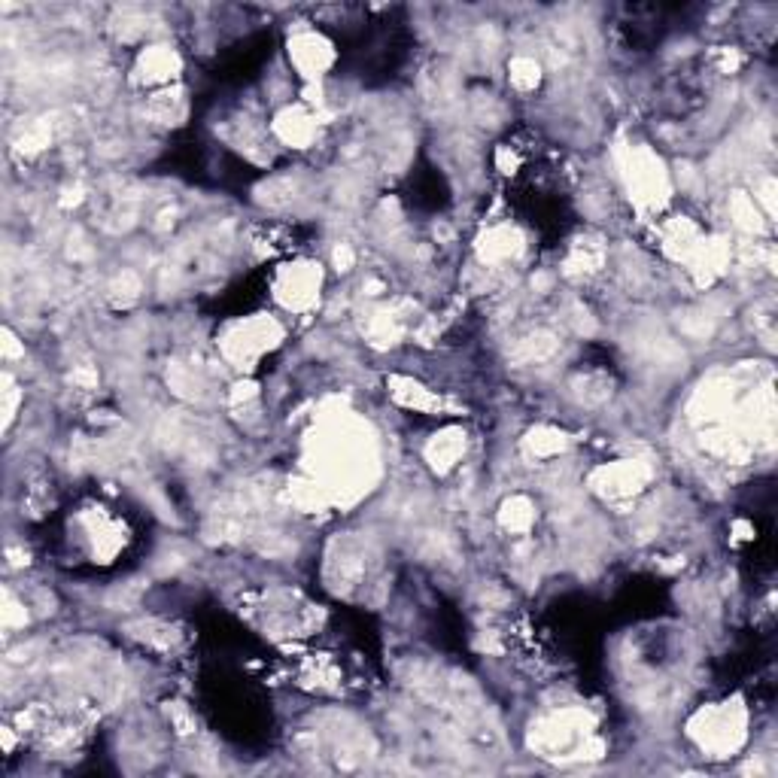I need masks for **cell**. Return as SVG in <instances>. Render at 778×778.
Returning <instances> with one entry per match:
<instances>
[{
    "mask_svg": "<svg viewBox=\"0 0 778 778\" xmlns=\"http://www.w3.org/2000/svg\"><path fill=\"white\" fill-rule=\"evenodd\" d=\"M277 338V329L265 320H250L231 329V335L225 338V353L238 362H250L259 353H265Z\"/></svg>",
    "mask_w": 778,
    "mask_h": 778,
    "instance_id": "obj_1",
    "label": "cell"
},
{
    "mask_svg": "<svg viewBox=\"0 0 778 778\" xmlns=\"http://www.w3.org/2000/svg\"><path fill=\"white\" fill-rule=\"evenodd\" d=\"M277 289H280L283 304H289V307H304V304L314 301V292L320 289V271H317L314 265H295V268H289V271L280 277Z\"/></svg>",
    "mask_w": 778,
    "mask_h": 778,
    "instance_id": "obj_2",
    "label": "cell"
},
{
    "mask_svg": "<svg viewBox=\"0 0 778 778\" xmlns=\"http://www.w3.org/2000/svg\"><path fill=\"white\" fill-rule=\"evenodd\" d=\"M742 739V718L721 709V712H712L703 724V745H712L718 751H730L736 748V742Z\"/></svg>",
    "mask_w": 778,
    "mask_h": 778,
    "instance_id": "obj_3",
    "label": "cell"
},
{
    "mask_svg": "<svg viewBox=\"0 0 778 778\" xmlns=\"http://www.w3.org/2000/svg\"><path fill=\"white\" fill-rule=\"evenodd\" d=\"M292 55H295L298 70H304L307 76H320V73L329 67V61H332L329 46H326L317 34H304V37H298Z\"/></svg>",
    "mask_w": 778,
    "mask_h": 778,
    "instance_id": "obj_4",
    "label": "cell"
},
{
    "mask_svg": "<svg viewBox=\"0 0 778 778\" xmlns=\"http://www.w3.org/2000/svg\"><path fill=\"white\" fill-rule=\"evenodd\" d=\"M459 435H444V438H438L432 447H429V456L435 459V465L441 462V469H447V465H453V459L459 456V450H462V444L456 441Z\"/></svg>",
    "mask_w": 778,
    "mask_h": 778,
    "instance_id": "obj_5",
    "label": "cell"
},
{
    "mask_svg": "<svg viewBox=\"0 0 778 778\" xmlns=\"http://www.w3.org/2000/svg\"><path fill=\"white\" fill-rule=\"evenodd\" d=\"M511 80H514V86H520V89H529V86H535L538 83V64L532 61V58H517L514 64H511Z\"/></svg>",
    "mask_w": 778,
    "mask_h": 778,
    "instance_id": "obj_6",
    "label": "cell"
}]
</instances>
